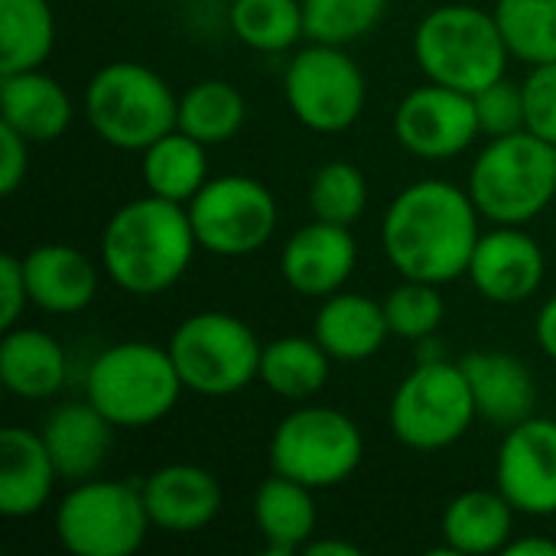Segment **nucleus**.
<instances>
[{"label":"nucleus","mask_w":556,"mask_h":556,"mask_svg":"<svg viewBox=\"0 0 556 556\" xmlns=\"http://www.w3.org/2000/svg\"><path fill=\"white\" fill-rule=\"evenodd\" d=\"M381 244L401 277L450 283L469 274L479 244V208L453 182H410L384 212Z\"/></svg>","instance_id":"nucleus-1"},{"label":"nucleus","mask_w":556,"mask_h":556,"mask_svg":"<svg viewBox=\"0 0 556 556\" xmlns=\"http://www.w3.org/2000/svg\"><path fill=\"white\" fill-rule=\"evenodd\" d=\"M195 248L189 208L147 192L108 218L101 264L124 293L156 296L189 270Z\"/></svg>","instance_id":"nucleus-2"},{"label":"nucleus","mask_w":556,"mask_h":556,"mask_svg":"<svg viewBox=\"0 0 556 556\" xmlns=\"http://www.w3.org/2000/svg\"><path fill=\"white\" fill-rule=\"evenodd\" d=\"M469 195L495 225H528L556 195V147L531 130L492 137L469 169Z\"/></svg>","instance_id":"nucleus-3"},{"label":"nucleus","mask_w":556,"mask_h":556,"mask_svg":"<svg viewBox=\"0 0 556 556\" xmlns=\"http://www.w3.org/2000/svg\"><path fill=\"white\" fill-rule=\"evenodd\" d=\"M414 55L430 81L476 94L505 75L511 52L495 13L469 3H446L420 20Z\"/></svg>","instance_id":"nucleus-4"},{"label":"nucleus","mask_w":556,"mask_h":556,"mask_svg":"<svg viewBox=\"0 0 556 556\" xmlns=\"http://www.w3.org/2000/svg\"><path fill=\"white\" fill-rule=\"evenodd\" d=\"M186 391L169 349L153 342H117L104 349L85 378V397L117 427L140 430L163 420Z\"/></svg>","instance_id":"nucleus-5"},{"label":"nucleus","mask_w":556,"mask_h":556,"mask_svg":"<svg viewBox=\"0 0 556 556\" xmlns=\"http://www.w3.org/2000/svg\"><path fill=\"white\" fill-rule=\"evenodd\" d=\"M179 98L140 62H111L85 88V117L91 130L117 147L143 153L153 140L176 130Z\"/></svg>","instance_id":"nucleus-6"},{"label":"nucleus","mask_w":556,"mask_h":556,"mask_svg":"<svg viewBox=\"0 0 556 556\" xmlns=\"http://www.w3.org/2000/svg\"><path fill=\"white\" fill-rule=\"evenodd\" d=\"M169 358L186 391L228 397L244 391L261 375L264 345L251 326L231 313H195L169 336Z\"/></svg>","instance_id":"nucleus-7"},{"label":"nucleus","mask_w":556,"mask_h":556,"mask_svg":"<svg viewBox=\"0 0 556 556\" xmlns=\"http://www.w3.org/2000/svg\"><path fill=\"white\" fill-rule=\"evenodd\" d=\"M476 417L479 410L463 365L443 358H424L391 401V430L417 453H437L459 443Z\"/></svg>","instance_id":"nucleus-8"},{"label":"nucleus","mask_w":556,"mask_h":556,"mask_svg":"<svg viewBox=\"0 0 556 556\" xmlns=\"http://www.w3.org/2000/svg\"><path fill=\"white\" fill-rule=\"evenodd\" d=\"M365 456V437L336 407H300L287 414L270 440V469L313 492L342 485Z\"/></svg>","instance_id":"nucleus-9"},{"label":"nucleus","mask_w":556,"mask_h":556,"mask_svg":"<svg viewBox=\"0 0 556 556\" xmlns=\"http://www.w3.org/2000/svg\"><path fill=\"white\" fill-rule=\"evenodd\" d=\"M153 528L143 492L124 482L85 479L55 508L59 544L72 556H130Z\"/></svg>","instance_id":"nucleus-10"},{"label":"nucleus","mask_w":556,"mask_h":556,"mask_svg":"<svg viewBox=\"0 0 556 556\" xmlns=\"http://www.w3.org/2000/svg\"><path fill=\"white\" fill-rule=\"evenodd\" d=\"M186 208L199 248L218 257H248L277 231V199L251 176H215Z\"/></svg>","instance_id":"nucleus-11"},{"label":"nucleus","mask_w":556,"mask_h":556,"mask_svg":"<svg viewBox=\"0 0 556 556\" xmlns=\"http://www.w3.org/2000/svg\"><path fill=\"white\" fill-rule=\"evenodd\" d=\"M287 104L316 134H342L365 111V75L345 46L313 42L300 49L283 78Z\"/></svg>","instance_id":"nucleus-12"},{"label":"nucleus","mask_w":556,"mask_h":556,"mask_svg":"<svg viewBox=\"0 0 556 556\" xmlns=\"http://www.w3.org/2000/svg\"><path fill=\"white\" fill-rule=\"evenodd\" d=\"M394 134L401 147L420 160H450L469 150L482 130L472 94L430 81L397 104Z\"/></svg>","instance_id":"nucleus-13"},{"label":"nucleus","mask_w":556,"mask_h":556,"mask_svg":"<svg viewBox=\"0 0 556 556\" xmlns=\"http://www.w3.org/2000/svg\"><path fill=\"white\" fill-rule=\"evenodd\" d=\"M495 482L515 511L531 518L556 515V420L528 417L505 433Z\"/></svg>","instance_id":"nucleus-14"},{"label":"nucleus","mask_w":556,"mask_h":556,"mask_svg":"<svg viewBox=\"0 0 556 556\" xmlns=\"http://www.w3.org/2000/svg\"><path fill=\"white\" fill-rule=\"evenodd\" d=\"M544 251L521 225H495L492 231L479 235V244L469 261L472 287L502 306L525 303L544 283Z\"/></svg>","instance_id":"nucleus-15"},{"label":"nucleus","mask_w":556,"mask_h":556,"mask_svg":"<svg viewBox=\"0 0 556 556\" xmlns=\"http://www.w3.org/2000/svg\"><path fill=\"white\" fill-rule=\"evenodd\" d=\"M355 261L358 248L349 225L316 218L283 244L280 270L287 287H293L300 296H332L352 277Z\"/></svg>","instance_id":"nucleus-16"},{"label":"nucleus","mask_w":556,"mask_h":556,"mask_svg":"<svg viewBox=\"0 0 556 556\" xmlns=\"http://www.w3.org/2000/svg\"><path fill=\"white\" fill-rule=\"evenodd\" d=\"M153 528L166 534H195L208 528L222 511L218 479L192 463H173L147 476L140 485Z\"/></svg>","instance_id":"nucleus-17"},{"label":"nucleus","mask_w":556,"mask_h":556,"mask_svg":"<svg viewBox=\"0 0 556 556\" xmlns=\"http://www.w3.org/2000/svg\"><path fill=\"white\" fill-rule=\"evenodd\" d=\"M114 424L85 397L81 404H62L55 407L42 424V443L55 463L59 479L65 482H85L94 479L111 453L114 443Z\"/></svg>","instance_id":"nucleus-18"},{"label":"nucleus","mask_w":556,"mask_h":556,"mask_svg":"<svg viewBox=\"0 0 556 556\" xmlns=\"http://www.w3.org/2000/svg\"><path fill=\"white\" fill-rule=\"evenodd\" d=\"M59 472L42 443V433L26 427H7L0 433V515L33 518L39 515L55 485Z\"/></svg>","instance_id":"nucleus-19"},{"label":"nucleus","mask_w":556,"mask_h":556,"mask_svg":"<svg viewBox=\"0 0 556 556\" xmlns=\"http://www.w3.org/2000/svg\"><path fill=\"white\" fill-rule=\"evenodd\" d=\"M459 365L482 420L511 430L515 424L534 417L538 384L521 358L505 352H469Z\"/></svg>","instance_id":"nucleus-20"},{"label":"nucleus","mask_w":556,"mask_h":556,"mask_svg":"<svg viewBox=\"0 0 556 556\" xmlns=\"http://www.w3.org/2000/svg\"><path fill=\"white\" fill-rule=\"evenodd\" d=\"M29 303L52 316L81 313L98 293L94 264L68 244H36L23 257Z\"/></svg>","instance_id":"nucleus-21"},{"label":"nucleus","mask_w":556,"mask_h":556,"mask_svg":"<svg viewBox=\"0 0 556 556\" xmlns=\"http://www.w3.org/2000/svg\"><path fill=\"white\" fill-rule=\"evenodd\" d=\"M0 124L13 127L29 143L59 140L72 124L68 91L46 72L26 68L0 75Z\"/></svg>","instance_id":"nucleus-22"},{"label":"nucleus","mask_w":556,"mask_h":556,"mask_svg":"<svg viewBox=\"0 0 556 556\" xmlns=\"http://www.w3.org/2000/svg\"><path fill=\"white\" fill-rule=\"evenodd\" d=\"M391 336L384 306L362 293H332L316 313L313 339L329 352L332 362H365L381 352Z\"/></svg>","instance_id":"nucleus-23"},{"label":"nucleus","mask_w":556,"mask_h":556,"mask_svg":"<svg viewBox=\"0 0 556 556\" xmlns=\"http://www.w3.org/2000/svg\"><path fill=\"white\" fill-rule=\"evenodd\" d=\"M68 375V362L62 345L42 332L13 326L3 329L0 342V381L13 397L23 401H46L62 391Z\"/></svg>","instance_id":"nucleus-24"},{"label":"nucleus","mask_w":556,"mask_h":556,"mask_svg":"<svg viewBox=\"0 0 556 556\" xmlns=\"http://www.w3.org/2000/svg\"><path fill=\"white\" fill-rule=\"evenodd\" d=\"M515 531V508L502 492L472 489L456 495L443 511V538L450 554H502Z\"/></svg>","instance_id":"nucleus-25"},{"label":"nucleus","mask_w":556,"mask_h":556,"mask_svg":"<svg viewBox=\"0 0 556 556\" xmlns=\"http://www.w3.org/2000/svg\"><path fill=\"white\" fill-rule=\"evenodd\" d=\"M254 525L274 556H290L293 551H303L316 531L313 489L274 472L254 492Z\"/></svg>","instance_id":"nucleus-26"},{"label":"nucleus","mask_w":556,"mask_h":556,"mask_svg":"<svg viewBox=\"0 0 556 556\" xmlns=\"http://www.w3.org/2000/svg\"><path fill=\"white\" fill-rule=\"evenodd\" d=\"M208 147L179 127L163 134L143 150V186L150 195L189 205L192 195L208 182Z\"/></svg>","instance_id":"nucleus-27"},{"label":"nucleus","mask_w":556,"mask_h":556,"mask_svg":"<svg viewBox=\"0 0 556 556\" xmlns=\"http://www.w3.org/2000/svg\"><path fill=\"white\" fill-rule=\"evenodd\" d=\"M329 352L306 336H283L264 345L257 381L287 401H306L329 381Z\"/></svg>","instance_id":"nucleus-28"},{"label":"nucleus","mask_w":556,"mask_h":556,"mask_svg":"<svg viewBox=\"0 0 556 556\" xmlns=\"http://www.w3.org/2000/svg\"><path fill=\"white\" fill-rule=\"evenodd\" d=\"M55 46L49 0H0V75L42 68Z\"/></svg>","instance_id":"nucleus-29"},{"label":"nucleus","mask_w":556,"mask_h":556,"mask_svg":"<svg viewBox=\"0 0 556 556\" xmlns=\"http://www.w3.org/2000/svg\"><path fill=\"white\" fill-rule=\"evenodd\" d=\"M244 117H248V104L241 91L231 81L205 78L182 91L176 127L205 147H218L241 130Z\"/></svg>","instance_id":"nucleus-30"},{"label":"nucleus","mask_w":556,"mask_h":556,"mask_svg":"<svg viewBox=\"0 0 556 556\" xmlns=\"http://www.w3.org/2000/svg\"><path fill=\"white\" fill-rule=\"evenodd\" d=\"M495 23L515 59L556 62V0H498Z\"/></svg>","instance_id":"nucleus-31"},{"label":"nucleus","mask_w":556,"mask_h":556,"mask_svg":"<svg viewBox=\"0 0 556 556\" xmlns=\"http://www.w3.org/2000/svg\"><path fill=\"white\" fill-rule=\"evenodd\" d=\"M235 36L257 52H283L306 36L303 0H235Z\"/></svg>","instance_id":"nucleus-32"},{"label":"nucleus","mask_w":556,"mask_h":556,"mask_svg":"<svg viewBox=\"0 0 556 556\" xmlns=\"http://www.w3.org/2000/svg\"><path fill=\"white\" fill-rule=\"evenodd\" d=\"M368 205V182L355 163L332 160L309 179V208L316 218L332 225H355Z\"/></svg>","instance_id":"nucleus-33"},{"label":"nucleus","mask_w":556,"mask_h":556,"mask_svg":"<svg viewBox=\"0 0 556 556\" xmlns=\"http://www.w3.org/2000/svg\"><path fill=\"white\" fill-rule=\"evenodd\" d=\"M388 10V0H303L306 36L313 42L349 46L368 36Z\"/></svg>","instance_id":"nucleus-34"},{"label":"nucleus","mask_w":556,"mask_h":556,"mask_svg":"<svg viewBox=\"0 0 556 556\" xmlns=\"http://www.w3.org/2000/svg\"><path fill=\"white\" fill-rule=\"evenodd\" d=\"M381 306H384V319H388L391 336L407 339V342L430 339L440 329L443 316H446V306H443V296H440V283L407 280V277H404L401 287H394L388 293V300Z\"/></svg>","instance_id":"nucleus-35"},{"label":"nucleus","mask_w":556,"mask_h":556,"mask_svg":"<svg viewBox=\"0 0 556 556\" xmlns=\"http://www.w3.org/2000/svg\"><path fill=\"white\" fill-rule=\"evenodd\" d=\"M472 104H476L479 130L485 137H508L525 130V88L508 81L505 75L485 85L482 91H476Z\"/></svg>","instance_id":"nucleus-36"},{"label":"nucleus","mask_w":556,"mask_h":556,"mask_svg":"<svg viewBox=\"0 0 556 556\" xmlns=\"http://www.w3.org/2000/svg\"><path fill=\"white\" fill-rule=\"evenodd\" d=\"M525 130L556 147V62L531 65L525 78Z\"/></svg>","instance_id":"nucleus-37"},{"label":"nucleus","mask_w":556,"mask_h":556,"mask_svg":"<svg viewBox=\"0 0 556 556\" xmlns=\"http://www.w3.org/2000/svg\"><path fill=\"white\" fill-rule=\"evenodd\" d=\"M29 303L23 257L3 254L0 257V329H13Z\"/></svg>","instance_id":"nucleus-38"},{"label":"nucleus","mask_w":556,"mask_h":556,"mask_svg":"<svg viewBox=\"0 0 556 556\" xmlns=\"http://www.w3.org/2000/svg\"><path fill=\"white\" fill-rule=\"evenodd\" d=\"M29 169V140L0 124V192L13 195Z\"/></svg>","instance_id":"nucleus-39"},{"label":"nucleus","mask_w":556,"mask_h":556,"mask_svg":"<svg viewBox=\"0 0 556 556\" xmlns=\"http://www.w3.org/2000/svg\"><path fill=\"white\" fill-rule=\"evenodd\" d=\"M534 336H538V345L544 349V355L556 362V293L541 306L538 323H534Z\"/></svg>","instance_id":"nucleus-40"},{"label":"nucleus","mask_w":556,"mask_h":556,"mask_svg":"<svg viewBox=\"0 0 556 556\" xmlns=\"http://www.w3.org/2000/svg\"><path fill=\"white\" fill-rule=\"evenodd\" d=\"M505 556H556V541L551 538H521V541H508V547L502 551Z\"/></svg>","instance_id":"nucleus-41"},{"label":"nucleus","mask_w":556,"mask_h":556,"mask_svg":"<svg viewBox=\"0 0 556 556\" xmlns=\"http://www.w3.org/2000/svg\"><path fill=\"white\" fill-rule=\"evenodd\" d=\"M303 554L306 556H358L362 551H358L355 544H349V541H336V538H329V541H309V544L303 547Z\"/></svg>","instance_id":"nucleus-42"}]
</instances>
